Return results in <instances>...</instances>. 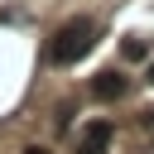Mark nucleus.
<instances>
[{"label":"nucleus","instance_id":"obj_1","mask_svg":"<svg viewBox=\"0 0 154 154\" xmlns=\"http://www.w3.org/2000/svg\"><path fill=\"white\" fill-rule=\"evenodd\" d=\"M91 43H96V19L77 14V19L58 24V34L48 43V58H53V67H72V63H82L91 53Z\"/></svg>","mask_w":154,"mask_h":154},{"label":"nucleus","instance_id":"obj_2","mask_svg":"<svg viewBox=\"0 0 154 154\" xmlns=\"http://www.w3.org/2000/svg\"><path fill=\"white\" fill-rule=\"evenodd\" d=\"M111 140H116V125H111V120H91V125L82 130V140H77V154H106Z\"/></svg>","mask_w":154,"mask_h":154},{"label":"nucleus","instance_id":"obj_3","mask_svg":"<svg viewBox=\"0 0 154 154\" xmlns=\"http://www.w3.org/2000/svg\"><path fill=\"white\" fill-rule=\"evenodd\" d=\"M125 91H130V82L120 72H96L91 77V96L96 101H125Z\"/></svg>","mask_w":154,"mask_h":154},{"label":"nucleus","instance_id":"obj_4","mask_svg":"<svg viewBox=\"0 0 154 154\" xmlns=\"http://www.w3.org/2000/svg\"><path fill=\"white\" fill-rule=\"evenodd\" d=\"M120 58H125V63H144V58H149V38H144V34L120 38Z\"/></svg>","mask_w":154,"mask_h":154},{"label":"nucleus","instance_id":"obj_5","mask_svg":"<svg viewBox=\"0 0 154 154\" xmlns=\"http://www.w3.org/2000/svg\"><path fill=\"white\" fill-rule=\"evenodd\" d=\"M144 130H149V135H154V106H149V111H144Z\"/></svg>","mask_w":154,"mask_h":154},{"label":"nucleus","instance_id":"obj_6","mask_svg":"<svg viewBox=\"0 0 154 154\" xmlns=\"http://www.w3.org/2000/svg\"><path fill=\"white\" fill-rule=\"evenodd\" d=\"M24 154H53V149H43V144H34V149H24Z\"/></svg>","mask_w":154,"mask_h":154},{"label":"nucleus","instance_id":"obj_7","mask_svg":"<svg viewBox=\"0 0 154 154\" xmlns=\"http://www.w3.org/2000/svg\"><path fill=\"white\" fill-rule=\"evenodd\" d=\"M149 82H154V67H149Z\"/></svg>","mask_w":154,"mask_h":154}]
</instances>
